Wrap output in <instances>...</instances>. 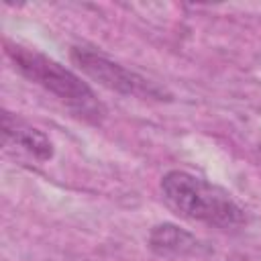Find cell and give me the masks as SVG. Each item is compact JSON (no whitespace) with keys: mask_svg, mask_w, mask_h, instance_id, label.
<instances>
[{"mask_svg":"<svg viewBox=\"0 0 261 261\" xmlns=\"http://www.w3.org/2000/svg\"><path fill=\"white\" fill-rule=\"evenodd\" d=\"M159 188L167 206L188 220L216 228H234L247 222L245 208L239 206L226 190L194 173L171 169L161 177Z\"/></svg>","mask_w":261,"mask_h":261,"instance_id":"1","label":"cell"},{"mask_svg":"<svg viewBox=\"0 0 261 261\" xmlns=\"http://www.w3.org/2000/svg\"><path fill=\"white\" fill-rule=\"evenodd\" d=\"M4 53L12 61L14 69L29 82L41 86L43 90L59 98L65 106H69L86 120L100 122V118L104 116L102 102L96 98L94 90L71 69L37 49L10 43L8 39H4Z\"/></svg>","mask_w":261,"mask_h":261,"instance_id":"2","label":"cell"},{"mask_svg":"<svg viewBox=\"0 0 261 261\" xmlns=\"http://www.w3.org/2000/svg\"><path fill=\"white\" fill-rule=\"evenodd\" d=\"M69 57L82 73L98 82L100 86L118 92L122 96H135L143 100H169V94L155 82L126 69L124 65L108 59L106 55L92 51L88 47H71Z\"/></svg>","mask_w":261,"mask_h":261,"instance_id":"3","label":"cell"},{"mask_svg":"<svg viewBox=\"0 0 261 261\" xmlns=\"http://www.w3.org/2000/svg\"><path fill=\"white\" fill-rule=\"evenodd\" d=\"M2 135L4 143L16 145L20 151H24L37 161H49L55 153L51 139L43 130L31 126L29 122L20 120L16 114L8 110L2 112Z\"/></svg>","mask_w":261,"mask_h":261,"instance_id":"4","label":"cell"},{"mask_svg":"<svg viewBox=\"0 0 261 261\" xmlns=\"http://www.w3.org/2000/svg\"><path fill=\"white\" fill-rule=\"evenodd\" d=\"M149 247L161 257H190L204 251V243L198 241L192 232L179 228L177 224L163 222L151 228Z\"/></svg>","mask_w":261,"mask_h":261,"instance_id":"5","label":"cell"}]
</instances>
